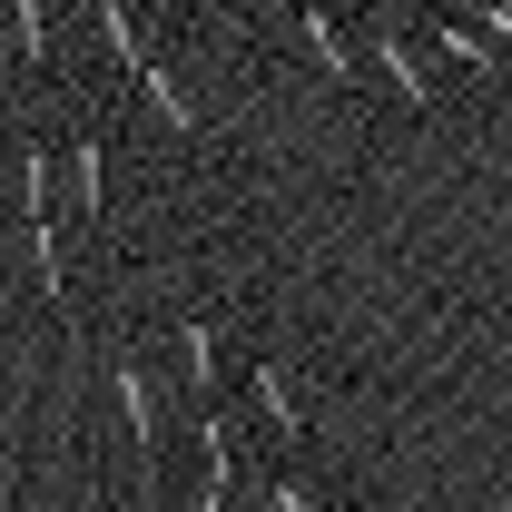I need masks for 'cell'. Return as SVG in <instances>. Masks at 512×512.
I'll return each instance as SVG.
<instances>
[{
	"instance_id": "6da1fadb",
	"label": "cell",
	"mask_w": 512,
	"mask_h": 512,
	"mask_svg": "<svg viewBox=\"0 0 512 512\" xmlns=\"http://www.w3.org/2000/svg\"><path fill=\"white\" fill-rule=\"evenodd\" d=\"M276 512H316V503H306V493H276Z\"/></svg>"
}]
</instances>
